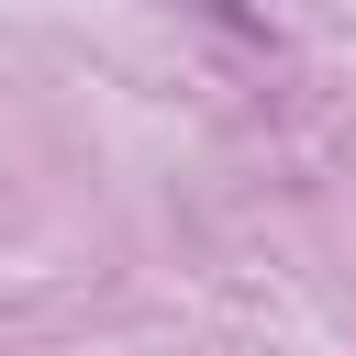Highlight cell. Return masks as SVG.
Masks as SVG:
<instances>
[{
    "instance_id": "1",
    "label": "cell",
    "mask_w": 356,
    "mask_h": 356,
    "mask_svg": "<svg viewBox=\"0 0 356 356\" xmlns=\"http://www.w3.org/2000/svg\"><path fill=\"white\" fill-rule=\"evenodd\" d=\"M211 11H222V22H256V11H245V0H211Z\"/></svg>"
}]
</instances>
